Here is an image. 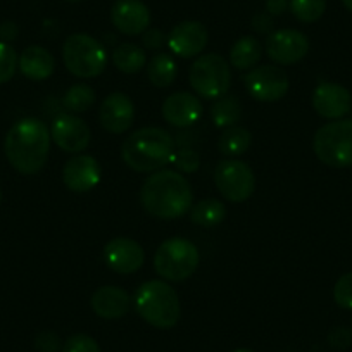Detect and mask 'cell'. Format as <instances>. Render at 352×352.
<instances>
[{
  "label": "cell",
  "instance_id": "7402d4cb",
  "mask_svg": "<svg viewBox=\"0 0 352 352\" xmlns=\"http://www.w3.org/2000/svg\"><path fill=\"white\" fill-rule=\"evenodd\" d=\"M261 56H263V47L256 36H242L233 43L232 50H230V64L236 69H252L257 63H259Z\"/></svg>",
  "mask_w": 352,
  "mask_h": 352
},
{
  "label": "cell",
  "instance_id": "8992f818",
  "mask_svg": "<svg viewBox=\"0 0 352 352\" xmlns=\"http://www.w3.org/2000/svg\"><path fill=\"white\" fill-rule=\"evenodd\" d=\"M63 60L71 74L88 80L104 73L107 66V50L94 36L74 33L64 42Z\"/></svg>",
  "mask_w": 352,
  "mask_h": 352
},
{
  "label": "cell",
  "instance_id": "5b68a950",
  "mask_svg": "<svg viewBox=\"0 0 352 352\" xmlns=\"http://www.w3.org/2000/svg\"><path fill=\"white\" fill-rule=\"evenodd\" d=\"M201 254L190 240L175 236L157 247L154 254V270L168 282H185L195 273Z\"/></svg>",
  "mask_w": 352,
  "mask_h": 352
},
{
  "label": "cell",
  "instance_id": "83f0119b",
  "mask_svg": "<svg viewBox=\"0 0 352 352\" xmlns=\"http://www.w3.org/2000/svg\"><path fill=\"white\" fill-rule=\"evenodd\" d=\"M63 104L73 114L87 113L96 104V90L87 83L73 85L64 96Z\"/></svg>",
  "mask_w": 352,
  "mask_h": 352
},
{
  "label": "cell",
  "instance_id": "ee69618b",
  "mask_svg": "<svg viewBox=\"0 0 352 352\" xmlns=\"http://www.w3.org/2000/svg\"><path fill=\"white\" fill-rule=\"evenodd\" d=\"M351 331H352V330H351Z\"/></svg>",
  "mask_w": 352,
  "mask_h": 352
},
{
  "label": "cell",
  "instance_id": "4dcf8cb0",
  "mask_svg": "<svg viewBox=\"0 0 352 352\" xmlns=\"http://www.w3.org/2000/svg\"><path fill=\"white\" fill-rule=\"evenodd\" d=\"M171 162L176 166L178 173H194L201 166V157L194 148L184 147L175 151Z\"/></svg>",
  "mask_w": 352,
  "mask_h": 352
},
{
  "label": "cell",
  "instance_id": "484cf974",
  "mask_svg": "<svg viewBox=\"0 0 352 352\" xmlns=\"http://www.w3.org/2000/svg\"><path fill=\"white\" fill-rule=\"evenodd\" d=\"M226 218V206L218 199H204L192 206L190 221L202 228H212Z\"/></svg>",
  "mask_w": 352,
  "mask_h": 352
},
{
  "label": "cell",
  "instance_id": "cb8c5ba5",
  "mask_svg": "<svg viewBox=\"0 0 352 352\" xmlns=\"http://www.w3.org/2000/svg\"><path fill=\"white\" fill-rule=\"evenodd\" d=\"M113 63L121 73L135 74L147 66V54L135 43H121L114 49Z\"/></svg>",
  "mask_w": 352,
  "mask_h": 352
},
{
  "label": "cell",
  "instance_id": "1f68e13d",
  "mask_svg": "<svg viewBox=\"0 0 352 352\" xmlns=\"http://www.w3.org/2000/svg\"><path fill=\"white\" fill-rule=\"evenodd\" d=\"M335 304L342 309H352V273H345L333 287Z\"/></svg>",
  "mask_w": 352,
  "mask_h": 352
},
{
  "label": "cell",
  "instance_id": "603a6c76",
  "mask_svg": "<svg viewBox=\"0 0 352 352\" xmlns=\"http://www.w3.org/2000/svg\"><path fill=\"white\" fill-rule=\"evenodd\" d=\"M243 109L242 102L235 96H223L216 99V102L211 106V120L216 128H230L235 126L242 118Z\"/></svg>",
  "mask_w": 352,
  "mask_h": 352
},
{
  "label": "cell",
  "instance_id": "7bdbcfd3",
  "mask_svg": "<svg viewBox=\"0 0 352 352\" xmlns=\"http://www.w3.org/2000/svg\"><path fill=\"white\" fill-rule=\"evenodd\" d=\"M66 2H81V0H66Z\"/></svg>",
  "mask_w": 352,
  "mask_h": 352
},
{
  "label": "cell",
  "instance_id": "f35d334b",
  "mask_svg": "<svg viewBox=\"0 0 352 352\" xmlns=\"http://www.w3.org/2000/svg\"><path fill=\"white\" fill-rule=\"evenodd\" d=\"M289 2L287 0H266V11L272 16H280L287 11Z\"/></svg>",
  "mask_w": 352,
  "mask_h": 352
},
{
  "label": "cell",
  "instance_id": "5bb4252c",
  "mask_svg": "<svg viewBox=\"0 0 352 352\" xmlns=\"http://www.w3.org/2000/svg\"><path fill=\"white\" fill-rule=\"evenodd\" d=\"M208 40V30L202 23L184 21L169 32L168 47L175 56L182 59H190L204 52Z\"/></svg>",
  "mask_w": 352,
  "mask_h": 352
},
{
  "label": "cell",
  "instance_id": "ac0fdd59",
  "mask_svg": "<svg viewBox=\"0 0 352 352\" xmlns=\"http://www.w3.org/2000/svg\"><path fill=\"white\" fill-rule=\"evenodd\" d=\"M111 21L123 35H142L151 25V11L142 0H118L111 9Z\"/></svg>",
  "mask_w": 352,
  "mask_h": 352
},
{
  "label": "cell",
  "instance_id": "30bf717a",
  "mask_svg": "<svg viewBox=\"0 0 352 352\" xmlns=\"http://www.w3.org/2000/svg\"><path fill=\"white\" fill-rule=\"evenodd\" d=\"M243 87L259 102H276L289 92V76L278 66H256L243 76Z\"/></svg>",
  "mask_w": 352,
  "mask_h": 352
},
{
  "label": "cell",
  "instance_id": "52a82bcc",
  "mask_svg": "<svg viewBox=\"0 0 352 352\" xmlns=\"http://www.w3.org/2000/svg\"><path fill=\"white\" fill-rule=\"evenodd\" d=\"M316 157L331 168L352 166V120H337L323 124L313 138Z\"/></svg>",
  "mask_w": 352,
  "mask_h": 352
},
{
  "label": "cell",
  "instance_id": "4316f807",
  "mask_svg": "<svg viewBox=\"0 0 352 352\" xmlns=\"http://www.w3.org/2000/svg\"><path fill=\"white\" fill-rule=\"evenodd\" d=\"M250 144H252L250 131L235 124V126L225 128L218 140V151L219 154L226 155V157H235V155L245 154Z\"/></svg>",
  "mask_w": 352,
  "mask_h": 352
},
{
  "label": "cell",
  "instance_id": "e575fe53",
  "mask_svg": "<svg viewBox=\"0 0 352 352\" xmlns=\"http://www.w3.org/2000/svg\"><path fill=\"white\" fill-rule=\"evenodd\" d=\"M352 342V331L344 327H335L328 333V344L335 349H347Z\"/></svg>",
  "mask_w": 352,
  "mask_h": 352
},
{
  "label": "cell",
  "instance_id": "ba28073f",
  "mask_svg": "<svg viewBox=\"0 0 352 352\" xmlns=\"http://www.w3.org/2000/svg\"><path fill=\"white\" fill-rule=\"evenodd\" d=\"M190 87L206 100H216L226 96L232 87V69L219 54H204L190 67Z\"/></svg>",
  "mask_w": 352,
  "mask_h": 352
},
{
  "label": "cell",
  "instance_id": "ffe728a7",
  "mask_svg": "<svg viewBox=\"0 0 352 352\" xmlns=\"http://www.w3.org/2000/svg\"><path fill=\"white\" fill-rule=\"evenodd\" d=\"M94 313L104 320H118L128 314L131 307V297L128 296L126 290L114 285L100 287L94 292L92 300Z\"/></svg>",
  "mask_w": 352,
  "mask_h": 352
},
{
  "label": "cell",
  "instance_id": "836d02e7",
  "mask_svg": "<svg viewBox=\"0 0 352 352\" xmlns=\"http://www.w3.org/2000/svg\"><path fill=\"white\" fill-rule=\"evenodd\" d=\"M35 347L40 352H59L63 351V340L54 331H42L36 335Z\"/></svg>",
  "mask_w": 352,
  "mask_h": 352
},
{
  "label": "cell",
  "instance_id": "8fae6325",
  "mask_svg": "<svg viewBox=\"0 0 352 352\" xmlns=\"http://www.w3.org/2000/svg\"><path fill=\"white\" fill-rule=\"evenodd\" d=\"M309 52V40L299 30H278L266 38V54L282 66H290L302 60Z\"/></svg>",
  "mask_w": 352,
  "mask_h": 352
},
{
  "label": "cell",
  "instance_id": "e0dca14e",
  "mask_svg": "<svg viewBox=\"0 0 352 352\" xmlns=\"http://www.w3.org/2000/svg\"><path fill=\"white\" fill-rule=\"evenodd\" d=\"M100 124L113 135H121L131 128L135 121L133 100L126 94L114 92L104 99L99 111Z\"/></svg>",
  "mask_w": 352,
  "mask_h": 352
},
{
  "label": "cell",
  "instance_id": "d6a6232c",
  "mask_svg": "<svg viewBox=\"0 0 352 352\" xmlns=\"http://www.w3.org/2000/svg\"><path fill=\"white\" fill-rule=\"evenodd\" d=\"M63 352H100L99 344L94 337L85 333L71 335L63 344Z\"/></svg>",
  "mask_w": 352,
  "mask_h": 352
},
{
  "label": "cell",
  "instance_id": "277c9868",
  "mask_svg": "<svg viewBox=\"0 0 352 352\" xmlns=\"http://www.w3.org/2000/svg\"><path fill=\"white\" fill-rule=\"evenodd\" d=\"M133 306L138 316L154 328L169 330L180 321L182 307L178 294L162 280L142 283L133 296Z\"/></svg>",
  "mask_w": 352,
  "mask_h": 352
},
{
  "label": "cell",
  "instance_id": "d6986e66",
  "mask_svg": "<svg viewBox=\"0 0 352 352\" xmlns=\"http://www.w3.org/2000/svg\"><path fill=\"white\" fill-rule=\"evenodd\" d=\"M162 118L175 128H188L199 121L202 114V102L190 92L171 94L162 102Z\"/></svg>",
  "mask_w": 352,
  "mask_h": 352
},
{
  "label": "cell",
  "instance_id": "4fadbf2b",
  "mask_svg": "<svg viewBox=\"0 0 352 352\" xmlns=\"http://www.w3.org/2000/svg\"><path fill=\"white\" fill-rule=\"evenodd\" d=\"M104 261L114 273L131 275L144 266L145 250L137 240L118 236L104 247Z\"/></svg>",
  "mask_w": 352,
  "mask_h": 352
},
{
  "label": "cell",
  "instance_id": "d4e9b609",
  "mask_svg": "<svg viewBox=\"0 0 352 352\" xmlns=\"http://www.w3.org/2000/svg\"><path fill=\"white\" fill-rule=\"evenodd\" d=\"M176 74H178V66H176V60L169 54L159 52L148 60L147 76L154 87H169L176 80Z\"/></svg>",
  "mask_w": 352,
  "mask_h": 352
},
{
  "label": "cell",
  "instance_id": "60d3db41",
  "mask_svg": "<svg viewBox=\"0 0 352 352\" xmlns=\"http://www.w3.org/2000/svg\"><path fill=\"white\" fill-rule=\"evenodd\" d=\"M235 352H254V351H250V349H239V351Z\"/></svg>",
  "mask_w": 352,
  "mask_h": 352
},
{
  "label": "cell",
  "instance_id": "3957f363",
  "mask_svg": "<svg viewBox=\"0 0 352 352\" xmlns=\"http://www.w3.org/2000/svg\"><path fill=\"white\" fill-rule=\"evenodd\" d=\"M175 151V138L169 131L157 126H145L124 138L121 157L133 171L152 173L169 164Z\"/></svg>",
  "mask_w": 352,
  "mask_h": 352
},
{
  "label": "cell",
  "instance_id": "7a4b0ae2",
  "mask_svg": "<svg viewBox=\"0 0 352 352\" xmlns=\"http://www.w3.org/2000/svg\"><path fill=\"white\" fill-rule=\"evenodd\" d=\"M50 140V130L43 121L23 118L6 135V157L21 175H36L49 159Z\"/></svg>",
  "mask_w": 352,
  "mask_h": 352
},
{
  "label": "cell",
  "instance_id": "6da1fadb",
  "mask_svg": "<svg viewBox=\"0 0 352 352\" xmlns=\"http://www.w3.org/2000/svg\"><path fill=\"white\" fill-rule=\"evenodd\" d=\"M140 202L154 218L166 221L182 218L194 206L190 182L178 171L159 169L142 185Z\"/></svg>",
  "mask_w": 352,
  "mask_h": 352
},
{
  "label": "cell",
  "instance_id": "74e56055",
  "mask_svg": "<svg viewBox=\"0 0 352 352\" xmlns=\"http://www.w3.org/2000/svg\"><path fill=\"white\" fill-rule=\"evenodd\" d=\"M16 36H18V26L14 23L6 21L0 25V38H2V42L8 43L11 40H16Z\"/></svg>",
  "mask_w": 352,
  "mask_h": 352
},
{
  "label": "cell",
  "instance_id": "7c38bea8",
  "mask_svg": "<svg viewBox=\"0 0 352 352\" xmlns=\"http://www.w3.org/2000/svg\"><path fill=\"white\" fill-rule=\"evenodd\" d=\"M50 137L54 144L64 152L69 154H80L90 145L92 133L90 128L81 118L74 114H60L52 121Z\"/></svg>",
  "mask_w": 352,
  "mask_h": 352
},
{
  "label": "cell",
  "instance_id": "2e32d148",
  "mask_svg": "<svg viewBox=\"0 0 352 352\" xmlns=\"http://www.w3.org/2000/svg\"><path fill=\"white\" fill-rule=\"evenodd\" d=\"M351 92L342 85L324 81L314 88L313 107L324 120H342L351 111Z\"/></svg>",
  "mask_w": 352,
  "mask_h": 352
},
{
  "label": "cell",
  "instance_id": "b9f144b4",
  "mask_svg": "<svg viewBox=\"0 0 352 352\" xmlns=\"http://www.w3.org/2000/svg\"><path fill=\"white\" fill-rule=\"evenodd\" d=\"M2 199H4V195H2V190H0V202H2Z\"/></svg>",
  "mask_w": 352,
  "mask_h": 352
},
{
  "label": "cell",
  "instance_id": "8d00e7d4",
  "mask_svg": "<svg viewBox=\"0 0 352 352\" xmlns=\"http://www.w3.org/2000/svg\"><path fill=\"white\" fill-rule=\"evenodd\" d=\"M144 45L147 47L148 50H159L166 42V36L161 30L157 28H148L147 32L144 33V38H142Z\"/></svg>",
  "mask_w": 352,
  "mask_h": 352
},
{
  "label": "cell",
  "instance_id": "ab89813d",
  "mask_svg": "<svg viewBox=\"0 0 352 352\" xmlns=\"http://www.w3.org/2000/svg\"><path fill=\"white\" fill-rule=\"evenodd\" d=\"M342 4H344L345 8L352 12V0H342Z\"/></svg>",
  "mask_w": 352,
  "mask_h": 352
},
{
  "label": "cell",
  "instance_id": "f546056e",
  "mask_svg": "<svg viewBox=\"0 0 352 352\" xmlns=\"http://www.w3.org/2000/svg\"><path fill=\"white\" fill-rule=\"evenodd\" d=\"M18 54L9 43L0 42V85L12 80L18 69Z\"/></svg>",
  "mask_w": 352,
  "mask_h": 352
},
{
  "label": "cell",
  "instance_id": "9c48e42d",
  "mask_svg": "<svg viewBox=\"0 0 352 352\" xmlns=\"http://www.w3.org/2000/svg\"><path fill=\"white\" fill-rule=\"evenodd\" d=\"M214 184L226 201L239 204L256 190V176L247 162L225 159L214 169Z\"/></svg>",
  "mask_w": 352,
  "mask_h": 352
},
{
  "label": "cell",
  "instance_id": "44dd1931",
  "mask_svg": "<svg viewBox=\"0 0 352 352\" xmlns=\"http://www.w3.org/2000/svg\"><path fill=\"white\" fill-rule=\"evenodd\" d=\"M18 67L28 80L43 81L52 76L56 60H54V56L47 49L40 45H32L21 52Z\"/></svg>",
  "mask_w": 352,
  "mask_h": 352
},
{
  "label": "cell",
  "instance_id": "d590c367",
  "mask_svg": "<svg viewBox=\"0 0 352 352\" xmlns=\"http://www.w3.org/2000/svg\"><path fill=\"white\" fill-rule=\"evenodd\" d=\"M273 28H275V21L268 12H259L252 18V30L259 35H272Z\"/></svg>",
  "mask_w": 352,
  "mask_h": 352
},
{
  "label": "cell",
  "instance_id": "f1b7e54d",
  "mask_svg": "<svg viewBox=\"0 0 352 352\" xmlns=\"http://www.w3.org/2000/svg\"><path fill=\"white\" fill-rule=\"evenodd\" d=\"M290 11L300 23H316L327 11V0H290Z\"/></svg>",
  "mask_w": 352,
  "mask_h": 352
},
{
  "label": "cell",
  "instance_id": "9a60e30c",
  "mask_svg": "<svg viewBox=\"0 0 352 352\" xmlns=\"http://www.w3.org/2000/svg\"><path fill=\"white\" fill-rule=\"evenodd\" d=\"M102 176L99 161L92 155H74L64 164L63 182L74 194H85L97 187Z\"/></svg>",
  "mask_w": 352,
  "mask_h": 352
}]
</instances>
